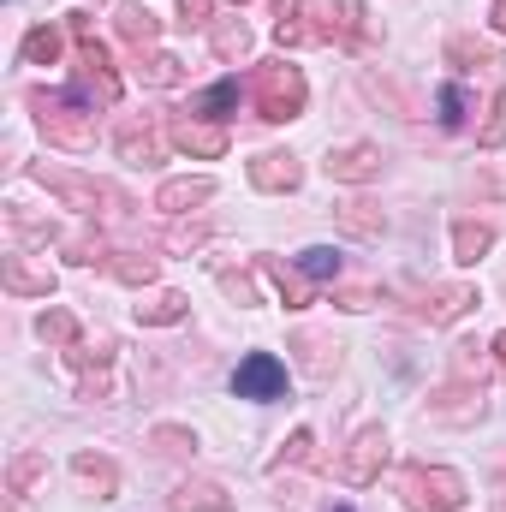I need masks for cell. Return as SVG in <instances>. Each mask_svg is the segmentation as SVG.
<instances>
[{
	"instance_id": "6da1fadb",
	"label": "cell",
	"mask_w": 506,
	"mask_h": 512,
	"mask_svg": "<svg viewBox=\"0 0 506 512\" xmlns=\"http://www.w3.org/2000/svg\"><path fill=\"white\" fill-rule=\"evenodd\" d=\"M251 90H256V114H262V120H298V114H304V96H310L304 72H298V66H286V60L256 66Z\"/></svg>"
},
{
	"instance_id": "7a4b0ae2",
	"label": "cell",
	"mask_w": 506,
	"mask_h": 512,
	"mask_svg": "<svg viewBox=\"0 0 506 512\" xmlns=\"http://www.w3.org/2000/svg\"><path fill=\"white\" fill-rule=\"evenodd\" d=\"M30 108H36V126L48 143H66V149H90L96 143V131H90V108L72 96V90H60V96H48V90H30Z\"/></svg>"
},
{
	"instance_id": "3957f363",
	"label": "cell",
	"mask_w": 506,
	"mask_h": 512,
	"mask_svg": "<svg viewBox=\"0 0 506 512\" xmlns=\"http://www.w3.org/2000/svg\"><path fill=\"white\" fill-rule=\"evenodd\" d=\"M399 501L411 512H459L465 507V477L447 465H411L399 477Z\"/></svg>"
},
{
	"instance_id": "277c9868",
	"label": "cell",
	"mask_w": 506,
	"mask_h": 512,
	"mask_svg": "<svg viewBox=\"0 0 506 512\" xmlns=\"http://www.w3.org/2000/svg\"><path fill=\"white\" fill-rule=\"evenodd\" d=\"M233 393L239 399H280L286 393V364L274 352H251L239 370H233Z\"/></svg>"
},
{
	"instance_id": "5b68a950",
	"label": "cell",
	"mask_w": 506,
	"mask_h": 512,
	"mask_svg": "<svg viewBox=\"0 0 506 512\" xmlns=\"http://www.w3.org/2000/svg\"><path fill=\"white\" fill-rule=\"evenodd\" d=\"M381 459H387V429H358V441H352L346 459H340V477L364 489V483L381 477Z\"/></svg>"
},
{
	"instance_id": "8992f818",
	"label": "cell",
	"mask_w": 506,
	"mask_h": 512,
	"mask_svg": "<svg viewBox=\"0 0 506 512\" xmlns=\"http://www.w3.org/2000/svg\"><path fill=\"white\" fill-rule=\"evenodd\" d=\"M30 179H42L48 191H60L72 209H96V203L108 197L96 179H84V173H60V167H48V161H36V167H30Z\"/></svg>"
},
{
	"instance_id": "52a82bcc",
	"label": "cell",
	"mask_w": 506,
	"mask_h": 512,
	"mask_svg": "<svg viewBox=\"0 0 506 512\" xmlns=\"http://www.w3.org/2000/svg\"><path fill=\"white\" fill-rule=\"evenodd\" d=\"M376 173H381L376 143H352V149H334L328 155V179H340V185H370Z\"/></svg>"
},
{
	"instance_id": "ba28073f",
	"label": "cell",
	"mask_w": 506,
	"mask_h": 512,
	"mask_svg": "<svg viewBox=\"0 0 506 512\" xmlns=\"http://www.w3.org/2000/svg\"><path fill=\"white\" fill-rule=\"evenodd\" d=\"M251 185L256 191H298V185H304V167H298V155L268 149V155L251 161Z\"/></svg>"
},
{
	"instance_id": "9c48e42d",
	"label": "cell",
	"mask_w": 506,
	"mask_h": 512,
	"mask_svg": "<svg viewBox=\"0 0 506 512\" xmlns=\"http://www.w3.org/2000/svg\"><path fill=\"white\" fill-rule=\"evenodd\" d=\"M72 477H78V489H84L90 501H114V495H120V471H114V459H102V453H78V459H72Z\"/></svg>"
},
{
	"instance_id": "30bf717a",
	"label": "cell",
	"mask_w": 506,
	"mask_h": 512,
	"mask_svg": "<svg viewBox=\"0 0 506 512\" xmlns=\"http://www.w3.org/2000/svg\"><path fill=\"white\" fill-rule=\"evenodd\" d=\"M167 137L185 149V155H203V161H215V155H227V126H203V120H173Z\"/></svg>"
},
{
	"instance_id": "8fae6325",
	"label": "cell",
	"mask_w": 506,
	"mask_h": 512,
	"mask_svg": "<svg viewBox=\"0 0 506 512\" xmlns=\"http://www.w3.org/2000/svg\"><path fill=\"white\" fill-rule=\"evenodd\" d=\"M0 286L18 292V298H48V292H54V274L36 268V262H24V256H6V262H0Z\"/></svg>"
},
{
	"instance_id": "7c38bea8",
	"label": "cell",
	"mask_w": 506,
	"mask_h": 512,
	"mask_svg": "<svg viewBox=\"0 0 506 512\" xmlns=\"http://www.w3.org/2000/svg\"><path fill=\"white\" fill-rule=\"evenodd\" d=\"M215 197V179H167L161 191H155V209H167V215H191L197 203H209Z\"/></svg>"
},
{
	"instance_id": "4fadbf2b",
	"label": "cell",
	"mask_w": 506,
	"mask_h": 512,
	"mask_svg": "<svg viewBox=\"0 0 506 512\" xmlns=\"http://www.w3.org/2000/svg\"><path fill=\"white\" fill-rule=\"evenodd\" d=\"M471 304H477V286H435V292L423 298V316L441 328V322H459Z\"/></svg>"
},
{
	"instance_id": "5bb4252c",
	"label": "cell",
	"mask_w": 506,
	"mask_h": 512,
	"mask_svg": "<svg viewBox=\"0 0 506 512\" xmlns=\"http://www.w3.org/2000/svg\"><path fill=\"white\" fill-rule=\"evenodd\" d=\"M334 221H340V233H352V239H381V227H387V215H381L376 203H364V197L340 203Z\"/></svg>"
},
{
	"instance_id": "9a60e30c",
	"label": "cell",
	"mask_w": 506,
	"mask_h": 512,
	"mask_svg": "<svg viewBox=\"0 0 506 512\" xmlns=\"http://www.w3.org/2000/svg\"><path fill=\"white\" fill-rule=\"evenodd\" d=\"M114 24H120V36H126L131 48H149V42L161 36V18H155L143 0H120V18H114Z\"/></svg>"
},
{
	"instance_id": "2e32d148",
	"label": "cell",
	"mask_w": 506,
	"mask_h": 512,
	"mask_svg": "<svg viewBox=\"0 0 506 512\" xmlns=\"http://www.w3.org/2000/svg\"><path fill=\"white\" fill-rule=\"evenodd\" d=\"M227 507H233V495L221 483H185L173 495V512H227Z\"/></svg>"
},
{
	"instance_id": "e0dca14e",
	"label": "cell",
	"mask_w": 506,
	"mask_h": 512,
	"mask_svg": "<svg viewBox=\"0 0 506 512\" xmlns=\"http://www.w3.org/2000/svg\"><path fill=\"white\" fill-rule=\"evenodd\" d=\"M185 310H191L185 292H155L149 304H137V322L143 328H167V322H185Z\"/></svg>"
},
{
	"instance_id": "ac0fdd59",
	"label": "cell",
	"mask_w": 506,
	"mask_h": 512,
	"mask_svg": "<svg viewBox=\"0 0 506 512\" xmlns=\"http://www.w3.org/2000/svg\"><path fill=\"white\" fill-rule=\"evenodd\" d=\"M489 245H495V227H489V221H453V256H459V262L489 256Z\"/></svg>"
},
{
	"instance_id": "d6986e66",
	"label": "cell",
	"mask_w": 506,
	"mask_h": 512,
	"mask_svg": "<svg viewBox=\"0 0 506 512\" xmlns=\"http://www.w3.org/2000/svg\"><path fill=\"white\" fill-rule=\"evenodd\" d=\"M18 54H24V66H54V60H60V30H54V24H36Z\"/></svg>"
},
{
	"instance_id": "ffe728a7",
	"label": "cell",
	"mask_w": 506,
	"mask_h": 512,
	"mask_svg": "<svg viewBox=\"0 0 506 512\" xmlns=\"http://www.w3.org/2000/svg\"><path fill=\"white\" fill-rule=\"evenodd\" d=\"M298 274H304V280H340V251H334V245L298 251Z\"/></svg>"
},
{
	"instance_id": "44dd1931",
	"label": "cell",
	"mask_w": 506,
	"mask_h": 512,
	"mask_svg": "<svg viewBox=\"0 0 506 512\" xmlns=\"http://www.w3.org/2000/svg\"><path fill=\"white\" fill-rule=\"evenodd\" d=\"M108 274H114V280H126V286H149V280H155V256L120 251L114 262H108Z\"/></svg>"
},
{
	"instance_id": "7402d4cb",
	"label": "cell",
	"mask_w": 506,
	"mask_h": 512,
	"mask_svg": "<svg viewBox=\"0 0 506 512\" xmlns=\"http://www.w3.org/2000/svg\"><path fill=\"white\" fill-rule=\"evenodd\" d=\"M114 143H120V155H126V161H155V155H161V143H155V131H149V126H120Z\"/></svg>"
},
{
	"instance_id": "603a6c76",
	"label": "cell",
	"mask_w": 506,
	"mask_h": 512,
	"mask_svg": "<svg viewBox=\"0 0 506 512\" xmlns=\"http://www.w3.org/2000/svg\"><path fill=\"white\" fill-rule=\"evenodd\" d=\"M227 108H239V78H221L215 90H203V96H197V114H215V120H227Z\"/></svg>"
},
{
	"instance_id": "cb8c5ba5",
	"label": "cell",
	"mask_w": 506,
	"mask_h": 512,
	"mask_svg": "<svg viewBox=\"0 0 506 512\" xmlns=\"http://www.w3.org/2000/svg\"><path fill=\"white\" fill-rule=\"evenodd\" d=\"M262 274H268V280L280 286V298H286L292 310H304V304H310V286H304V280H298L292 268H280V262H262Z\"/></svg>"
},
{
	"instance_id": "d4e9b609",
	"label": "cell",
	"mask_w": 506,
	"mask_h": 512,
	"mask_svg": "<svg viewBox=\"0 0 506 512\" xmlns=\"http://www.w3.org/2000/svg\"><path fill=\"white\" fill-rule=\"evenodd\" d=\"M149 441H155L167 459H185V453H197V435H191V429H179V423H161Z\"/></svg>"
},
{
	"instance_id": "484cf974",
	"label": "cell",
	"mask_w": 506,
	"mask_h": 512,
	"mask_svg": "<svg viewBox=\"0 0 506 512\" xmlns=\"http://www.w3.org/2000/svg\"><path fill=\"white\" fill-rule=\"evenodd\" d=\"M42 471H48V459H42V453H18V459H12V471H6L12 495H30V483H36Z\"/></svg>"
},
{
	"instance_id": "4316f807",
	"label": "cell",
	"mask_w": 506,
	"mask_h": 512,
	"mask_svg": "<svg viewBox=\"0 0 506 512\" xmlns=\"http://www.w3.org/2000/svg\"><path fill=\"white\" fill-rule=\"evenodd\" d=\"M215 54H221V60H245V54H251V30H245V24H221V30H215Z\"/></svg>"
},
{
	"instance_id": "83f0119b",
	"label": "cell",
	"mask_w": 506,
	"mask_h": 512,
	"mask_svg": "<svg viewBox=\"0 0 506 512\" xmlns=\"http://www.w3.org/2000/svg\"><path fill=\"white\" fill-rule=\"evenodd\" d=\"M447 60H459V66H495V48L489 42H471V36H453L447 42Z\"/></svg>"
},
{
	"instance_id": "f1b7e54d",
	"label": "cell",
	"mask_w": 506,
	"mask_h": 512,
	"mask_svg": "<svg viewBox=\"0 0 506 512\" xmlns=\"http://www.w3.org/2000/svg\"><path fill=\"white\" fill-rule=\"evenodd\" d=\"M36 328H42V340H54V346H72V340H78V316H72V310H48Z\"/></svg>"
},
{
	"instance_id": "f546056e",
	"label": "cell",
	"mask_w": 506,
	"mask_h": 512,
	"mask_svg": "<svg viewBox=\"0 0 506 512\" xmlns=\"http://www.w3.org/2000/svg\"><path fill=\"white\" fill-rule=\"evenodd\" d=\"M286 465H316V435H310V429H298V435L286 441V453L274 459V471H286Z\"/></svg>"
},
{
	"instance_id": "4dcf8cb0",
	"label": "cell",
	"mask_w": 506,
	"mask_h": 512,
	"mask_svg": "<svg viewBox=\"0 0 506 512\" xmlns=\"http://www.w3.org/2000/svg\"><path fill=\"white\" fill-rule=\"evenodd\" d=\"M274 36H280V48L304 36V24H298V0H274Z\"/></svg>"
},
{
	"instance_id": "1f68e13d",
	"label": "cell",
	"mask_w": 506,
	"mask_h": 512,
	"mask_svg": "<svg viewBox=\"0 0 506 512\" xmlns=\"http://www.w3.org/2000/svg\"><path fill=\"white\" fill-rule=\"evenodd\" d=\"M137 72H143V84H179V60L173 54H149Z\"/></svg>"
},
{
	"instance_id": "d6a6232c",
	"label": "cell",
	"mask_w": 506,
	"mask_h": 512,
	"mask_svg": "<svg viewBox=\"0 0 506 512\" xmlns=\"http://www.w3.org/2000/svg\"><path fill=\"white\" fill-rule=\"evenodd\" d=\"M465 108H471V102H465V90H459V84H447V90H441V126H447V131L465 126Z\"/></svg>"
},
{
	"instance_id": "836d02e7",
	"label": "cell",
	"mask_w": 506,
	"mask_h": 512,
	"mask_svg": "<svg viewBox=\"0 0 506 512\" xmlns=\"http://www.w3.org/2000/svg\"><path fill=\"white\" fill-rule=\"evenodd\" d=\"M501 143H506V90H495V114L483 126V149H501Z\"/></svg>"
},
{
	"instance_id": "e575fe53",
	"label": "cell",
	"mask_w": 506,
	"mask_h": 512,
	"mask_svg": "<svg viewBox=\"0 0 506 512\" xmlns=\"http://www.w3.org/2000/svg\"><path fill=\"white\" fill-rule=\"evenodd\" d=\"M334 304H340V310H370V304H376V292H364V286H346V292H334Z\"/></svg>"
},
{
	"instance_id": "d590c367",
	"label": "cell",
	"mask_w": 506,
	"mask_h": 512,
	"mask_svg": "<svg viewBox=\"0 0 506 512\" xmlns=\"http://www.w3.org/2000/svg\"><path fill=\"white\" fill-rule=\"evenodd\" d=\"M179 12H185V24H209L215 0H179Z\"/></svg>"
},
{
	"instance_id": "8d00e7d4",
	"label": "cell",
	"mask_w": 506,
	"mask_h": 512,
	"mask_svg": "<svg viewBox=\"0 0 506 512\" xmlns=\"http://www.w3.org/2000/svg\"><path fill=\"white\" fill-rule=\"evenodd\" d=\"M477 191H506V173L501 167H483V173H477Z\"/></svg>"
},
{
	"instance_id": "74e56055",
	"label": "cell",
	"mask_w": 506,
	"mask_h": 512,
	"mask_svg": "<svg viewBox=\"0 0 506 512\" xmlns=\"http://www.w3.org/2000/svg\"><path fill=\"white\" fill-rule=\"evenodd\" d=\"M495 358H501V376H506V334H495Z\"/></svg>"
},
{
	"instance_id": "f35d334b",
	"label": "cell",
	"mask_w": 506,
	"mask_h": 512,
	"mask_svg": "<svg viewBox=\"0 0 506 512\" xmlns=\"http://www.w3.org/2000/svg\"><path fill=\"white\" fill-rule=\"evenodd\" d=\"M495 30H501V36H506V0H501V6H495Z\"/></svg>"
},
{
	"instance_id": "ab89813d",
	"label": "cell",
	"mask_w": 506,
	"mask_h": 512,
	"mask_svg": "<svg viewBox=\"0 0 506 512\" xmlns=\"http://www.w3.org/2000/svg\"><path fill=\"white\" fill-rule=\"evenodd\" d=\"M340 512H352V507H340Z\"/></svg>"
},
{
	"instance_id": "60d3db41",
	"label": "cell",
	"mask_w": 506,
	"mask_h": 512,
	"mask_svg": "<svg viewBox=\"0 0 506 512\" xmlns=\"http://www.w3.org/2000/svg\"><path fill=\"white\" fill-rule=\"evenodd\" d=\"M239 6H245V0H239Z\"/></svg>"
}]
</instances>
